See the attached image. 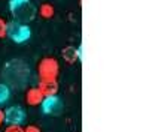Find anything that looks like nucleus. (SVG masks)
I'll use <instances>...</instances> for the list:
<instances>
[{"label": "nucleus", "instance_id": "nucleus-1", "mask_svg": "<svg viewBox=\"0 0 149 132\" xmlns=\"http://www.w3.org/2000/svg\"><path fill=\"white\" fill-rule=\"evenodd\" d=\"M9 9L18 23L22 24H27L36 15V9L30 3V0H9Z\"/></svg>", "mask_w": 149, "mask_h": 132}, {"label": "nucleus", "instance_id": "nucleus-2", "mask_svg": "<svg viewBox=\"0 0 149 132\" xmlns=\"http://www.w3.org/2000/svg\"><path fill=\"white\" fill-rule=\"evenodd\" d=\"M37 74L40 80H57L60 74V65L55 57H45L37 65Z\"/></svg>", "mask_w": 149, "mask_h": 132}, {"label": "nucleus", "instance_id": "nucleus-3", "mask_svg": "<svg viewBox=\"0 0 149 132\" xmlns=\"http://www.w3.org/2000/svg\"><path fill=\"white\" fill-rule=\"evenodd\" d=\"M8 36L17 44H22L30 39L31 30L27 24H22L18 21L14 23H8Z\"/></svg>", "mask_w": 149, "mask_h": 132}, {"label": "nucleus", "instance_id": "nucleus-4", "mask_svg": "<svg viewBox=\"0 0 149 132\" xmlns=\"http://www.w3.org/2000/svg\"><path fill=\"white\" fill-rule=\"evenodd\" d=\"M5 114V122H8L9 125H21L26 120V111L21 107H10L6 111H3Z\"/></svg>", "mask_w": 149, "mask_h": 132}, {"label": "nucleus", "instance_id": "nucleus-5", "mask_svg": "<svg viewBox=\"0 0 149 132\" xmlns=\"http://www.w3.org/2000/svg\"><path fill=\"white\" fill-rule=\"evenodd\" d=\"M40 105L45 114H60L61 111V101L57 96H45Z\"/></svg>", "mask_w": 149, "mask_h": 132}, {"label": "nucleus", "instance_id": "nucleus-6", "mask_svg": "<svg viewBox=\"0 0 149 132\" xmlns=\"http://www.w3.org/2000/svg\"><path fill=\"white\" fill-rule=\"evenodd\" d=\"M37 89L40 90V93L45 96H55L58 92V81L57 80H40V83L37 84Z\"/></svg>", "mask_w": 149, "mask_h": 132}, {"label": "nucleus", "instance_id": "nucleus-7", "mask_svg": "<svg viewBox=\"0 0 149 132\" xmlns=\"http://www.w3.org/2000/svg\"><path fill=\"white\" fill-rule=\"evenodd\" d=\"M43 101V95L40 93V90L37 87H33V89H29L27 93H26V102L31 107H36V105H40V102Z\"/></svg>", "mask_w": 149, "mask_h": 132}, {"label": "nucleus", "instance_id": "nucleus-8", "mask_svg": "<svg viewBox=\"0 0 149 132\" xmlns=\"http://www.w3.org/2000/svg\"><path fill=\"white\" fill-rule=\"evenodd\" d=\"M81 50L78 48H74V47H67L63 50V57L66 59V62L67 63H74V62H78V60H81Z\"/></svg>", "mask_w": 149, "mask_h": 132}, {"label": "nucleus", "instance_id": "nucleus-9", "mask_svg": "<svg viewBox=\"0 0 149 132\" xmlns=\"http://www.w3.org/2000/svg\"><path fill=\"white\" fill-rule=\"evenodd\" d=\"M55 14V9L51 3H43L40 8H39V15L45 20H49V18H52Z\"/></svg>", "mask_w": 149, "mask_h": 132}, {"label": "nucleus", "instance_id": "nucleus-10", "mask_svg": "<svg viewBox=\"0 0 149 132\" xmlns=\"http://www.w3.org/2000/svg\"><path fill=\"white\" fill-rule=\"evenodd\" d=\"M10 98V89L6 86V84L0 83V105H3L5 102H8Z\"/></svg>", "mask_w": 149, "mask_h": 132}, {"label": "nucleus", "instance_id": "nucleus-11", "mask_svg": "<svg viewBox=\"0 0 149 132\" xmlns=\"http://www.w3.org/2000/svg\"><path fill=\"white\" fill-rule=\"evenodd\" d=\"M8 36V23L0 17V39H3Z\"/></svg>", "mask_w": 149, "mask_h": 132}, {"label": "nucleus", "instance_id": "nucleus-12", "mask_svg": "<svg viewBox=\"0 0 149 132\" xmlns=\"http://www.w3.org/2000/svg\"><path fill=\"white\" fill-rule=\"evenodd\" d=\"M5 132H24V128L21 125H9L5 129Z\"/></svg>", "mask_w": 149, "mask_h": 132}, {"label": "nucleus", "instance_id": "nucleus-13", "mask_svg": "<svg viewBox=\"0 0 149 132\" xmlns=\"http://www.w3.org/2000/svg\"><path fill=\"white\" fill-rule=\"evenodd\" d=\"M24 132H42L39 126H36V125H29L27 128H24Z\"/></svg>", "mask_w": 149, "mask_h": 132}, {"label": "nucleus", "instance_id": "nucleus-14", "mask_svg": "<svg viewBox=\"0 0 149 132\" xmlns=\"http://www.w3.org/2000/svg\"><path fill=\"white\" fill-rule=\"evenodd\" d=\"M5 122V114H3V111L2 110H0V125H2Z\"/></svg>", "mask_w": 149, "mask_h": 132}]
</instances>
